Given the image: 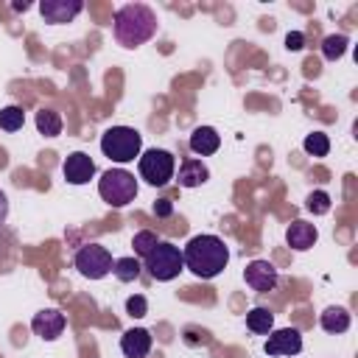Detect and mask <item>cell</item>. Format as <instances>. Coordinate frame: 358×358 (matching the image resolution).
I'll list each match as a JSON object with an SVG mask.
<instances>
[{"instance_id": "8", "label": "cell", "mask_w": 358, "mask_h": 358, "mask_svg": "<svg viewBox=\"0 0 358 358\" xmlns=\"http://www.w3.org/2000/svg\"><path fill=\"white\" fill-rule=\"evenodd\" d=\"M243 280H246V285L252 288V291H260V294H266V291H271L274 285H277V268L268 263V260H252L246 268H243Z\"/></svg>"}, {"instance_id": "28", "label": "cell", "mask_w": 358, "mask_h": 358, "mask_svg": "<svg viewBox=\"0 0 358 358\" xmlns=\"http://www.w3.org/2000/svg\"><path fill=\"white\" fill-rule=\"evenodd\" d=\"M302 42H305V36H302L299 31H291V34L285 36V48H288V50H302Z\"/></svg>"}, {"instance_id": "13", "label": "cell", "mask_w": 358, "mask_h": 358, "mask_svg": "<svg viewBox=\"0 0 358 358\" xmlns=\"http://www.w3.org/2000/svg\"><path fill=\"white\" fill-rule=\"evenodd\" d=\"M120 350L126 358H145L148 350H151V333L143 330V327H131L123 333L120 338Z\"/></svg>"}, {"instance_id": "11", "label": "cell", "mask_w": 358, "mask_h": 358, "mask_svg": "<svg viewBox=\"0 0 358 358\" xmlns=\"http://www.w3.org/2000/svg\"><path fill=\"white\" fill-rule=\"evenodd\" d=\"M31 327H34V333H36L39 338L53 341V338H59L62 330H64V313L56 310V308H45V310H39V313L34 316Z\"/></svg>"}, {"instance_id": "19", "label": "cell", "mask_w": 358, "mask_h": 358, "mask_svg": "<svg viewBox=\"0 0 358 358\" xmlns=\"http://www.w3.org/2000/svg\"><path fill=\"white\" fill-rule=\"evenodd\" d=\"M36 129H39V134H45V137L62 134V117H59V112H53V109H39V112H36Z\"/></svg>"}, {"instance_id": "4", "label": "cell", "mask_w": 358, "mask_h": 358, "mask_svg": "<svg viewBox=\"0 0 358 358\" xmlns=\"http://www.w3.org/2000/svg\"><path fill=\"white\" fill-rule=\"evenodd\" d=\"M98 193H101V199H103L106 204H112V207H126V204L134 201V196H137V179H134L129 171H123V168H109V171L101 176V182H98Z\"/></svg>"}, {"instance_id": "15", "label": "cell", "mask_w": 358, "mask_h": 358, "mask_svg": "<svg viewBox=\"0 0 358 358\" xmlns=\"http://www.w3.org/2000/svg\"><path fill=\"white\" fill-rule=\"evenodd\" d=\"M218 145H221V137H218V131H215L213 126H199V129H193V134H190V151H193V154L210 157V154L218 151Z\"/></svg>"}, {"instance_id": "17", "label": "cell", "mask_w": 358, "mask_h": 358, "mask_svg": "<svg viewBox=\"0 0 358 358\" xmlns=\"http://www.w3.org/2000/svg\"><path fill=\"white\" fill-rule=\"evenodd\" d=\"M246 327H249L252 333L266 336V333H271V327H274V313H271L268 308H252V310L246 313Z\"/></svg>"}, {"instance_id": "21", "label": "cell", "mask_w": 358, "mask_h": 358, "mask_svg": "<svg viewBox=\"0 0 358 358\" xmlns=\"http://www.w3.org/2000/svg\"><path fill=\"white\" fill-rule=\"evenodd\" d=\"M344 50H347V36H344V34H330V36L322 42V53H324V59H330V62L341 59Z\"/></svg>"}, {"instance_id": "3", "label": "cell", "mask_w": 358, "mask_h": 358, "mask_svg": "<svg viewBox=\"0 0 358 358\" xmlns=\"http://www.w3.org/2000/svg\"><path fill=\"white\" fill-rule=\"evenodd\" d=\"M140 148H143V137L131 126H112L101 137V151L112 162H131L134 157H140Z\"/></svg>"}, {"instance_id": "23", "label": "cell", "mask_w": 358, "mask_h": 358, "mask_svg": "<svg viewBox=\"0 0 358 358\" xmlns=\"http://www.w3.org/2000/svg\"><path fill=\"white\" fill-rule=\"evenodd\" d=\"M305 151L313 154V157H324V154L330 151V140H327V134H322V131L308 134V137H305Z\"/></svg>"}, {"instance_id": "9", "label": "cell", "mask_w": 358, "mask_h": 358, "mask_svg": "<svg viewBox=\"0 0 358 358\" xmlns=\"http://www.w3.org/2000/svg\"><path fill=\"white\" fill-rule=\"evenodd\" d=\"M62 173L70 185H87L95 176V162L90 159V154L73 151V154H67V159L62 165Z\"/></svg>"}, {"instance_id": "18", "label": "cell", "mask_w": 358, "mask_h": 358, "mask_svg": "<svg viewBox=\"0 0 358 358\" xmlns=\"http://www.w3.org/2000/svg\"><path fill=\"white\" fill-rule=\"evenodd\" d=\"M322 327L327 330V333H344L347 327H350V313L344 310V308H327L324 313H322Z\"/></svg>"}, {"instance_id": "25", "label": "cell", "mask_w": 358, "mask_h": 358, "mask_svg": "<svg viewBox=\"0 0 358 358\" xmlns=\"http://www.w3.org/2000/svg\"><path fill=\"white\" fill-rule=\"evenodd\" d=\"M308 210H310L313 215H324V213L330 210V196H327L324 190H313V193L308 196Z\"/></svg>"}, {"instance_id": "10", "label": "cell", "mask_w": 358, "mask_h": 358, "mask_svg": "<svg viewBox=\"0 0 358 358\" xmlns=\"http://www.w3.org/2000/svg\"><path fill=\"white\" fill-rule=\"evenodd\" d=\"M299 350H302V336L296 327H280L268 333V341H266L268 355H296Z\"/></svg>"}, {"instance_id": "30", "label": "cell", "mask_w": 358, "mask_h": 358, "mask_svg": "<svg viewBox=\"0 0 358 358\" xmlns=\"http://www.w3.org/2000/svg\"><path fill=\"white\" fill-rule=\"evenodd\" d=\"M11 8H14V11H25V8H28V3H11Z\"/></svg>"}, {"instance_id": "26", "label": "cell", "mask_w": 358, "mask_h": 358, "mask_svg": "<svg viewBox=\"0 0 358 358\" xmlns=\"http://www.w3.org/2000/svg\"><path fill=\"white\" fill-rule=\"evenodd\" d=\"M145 310H148V302H145V296H129L126 299V313L129 316H134V319H140V316H145Z\"/></svg>"}, {"instance_id": "22", "label": "cell", "mask_w": 358, "mask_h": 358, "mask_svg": "<svg viewBox=\"0 0 358 358\" xmlns=\"http://www.w3.org/2000/svg\"><path fill=\"white\" fill-rule=\"evenodd\" d=\"M22 123H25V112L20 106L0 109V129L3 131H17V129H22Z\"/></svg>"}, {"instance_id": "16", "label": "cell", "mask_w": 358, "mask_h": 358, "mask_svg": "<svg viewBox=\"0 0 358 358\" xmlns=\"http://www.w3.org/2000/svg\"><path fill=\"white\" fill-rule=\"evenodd\" d=\"M207 176H210V171H207V165L201 159H185L179 165V176L176 179H179L182 187H199V185L207 182Z\"/></svg>"}, {"instance_id": "24", "label": "cell", "mask_w": 358, "mask_h": 358, "mask_svg": "<svg viewBox=\"0 0 358 358\" xmlns=\"http://www.w3.org/2000/svg\"><path fill=\"white\" fill-rule=\"evenodd\" d=\"M157 243H159V241H157V235H154V232H148V229H143V232H137V235L131 238L134 255H140V257H148V252H151Z\"/></svg>"}, {"instance_id": "2", "label": "cell", "mask_w": 358, "mask_h": 358, "mask_svg": "<svg viewBox=\"0 0 358 358\" xmlns=\"http://www.w3.org/2000/svg\"><path fill=\"white\" fill-rule=\"evenodd\" d=\"M157 34V14L143 3H129L115 14V39L123 48H140Z\"/></svg>"}, {"instance_id": "7", "label": "cell", "mask_w": 358, "mask_h": 358, "mask_svg": "<svg viewBox=\"0 0 358 358\" xmlns=\"http://www.w3.org/2000/svg\"><path fill=\"white\" fill-rule=\"evenodd\" d=\"M112 266H115V260H112L109 249L101 246V243H87V246H81V249L76 252V268H78L84 277H90V280L106 277V274L112 271Z\"/></svg>"}, {"instance_id": "5", "label": "cell", "mask_w": 358, "mask_h": 358, "mask_svg": "<svg viewBox=\"0 0 358 358\" xmlns=\"http://www.w3.org/2000/svg\"><path fill=\"white\" fill-rule=\"evenodd\" d=\"M145 268H148V274L154 277V280H173L182 268H185V257H182V252H179V246H173V243H168V241H159L151 252H148V257H145Z\"/></svg>"}, {"instance_id": "1", "label": "cell", "mask_w": 358, "mask_h": 358, "mask_svg": "<svg viewBox=\"0 0 358 358\" xmlns=\"http://www.w3.org/2000/svg\"><path fill=\"white\" fill-rule=\"evenodd\" d=\"M182 257H185V266H187L196 277L210 280V277H215V274H221V271L227 268V263H229V249H227V243H224L218 235H196V238H190V243L185 246Z\"/></svg>"}, {"instance_id": "14", "label": "cell", "mask_w": 358, "mask_h": 358, "mask_svg": "<svg viewBox=\"0 0 358 358\" xmlns=\"http://www.w3.org/2000/svg\"><path fill=\"white\" fill-rule=\"evenodd\" d=\"M316 238H319V232H316V227L308 224V221H294V224L285 229V241H288V246L296 249V252L310 249V246L316 243Z\"/></svg>"}, {"instance_id": "20", "label": "cell", "mask_w": 358, "mask_h": 358, "mask_svg": "<svg viewBox=\"0 0 358 358\" xmlns=\"http://www.w3.org/2000/svg\"><path fill=\"white\" fill-rule=\"evenodd\" d=\"M112 271H115V277L120 282H131V280L140 277V260L137 257H117L115 266H112Z\"/></svg>"}, {"instance_id": "6", "label": "cell", "mask_w": 358, "mask_h": 358, "mask_svg": "<svg viewBox=\"0 0 358 358\" xmlns=\"http://www.w3.org/2000/svg\"><path fill=\"white\" fill-rule=\"evenodd\" d=\"M140 176L154 187L168 185L173 179V154L162 148H151L140 154Z\"/></svg>"}, {"instance_id": "29", "label": "cell", "mask_w": 358, "mask_h": 358, "mask_svg": "<svg viewBox=\"0 0 358 358\" xmlns=\"http://www.w3.org/2000/svg\"><path fill=\"white\" fill-rule=\"evenodd\" d=\"M6 215H8V199H6V193L0 190V224L6 221Z\"/></svg>"}, {"instance_id": "12", "label": "cell", "mask_w": 358, "mask_h": 358, "mask_svg": "<svg viewBox=\"0 0 358 358\" xmlns=\"http://www.w3.org/2000/svg\"><path fill=\"white\" fill-rule=\"evenodd\" d=\"M81 8H84V3H81V0H45V3L39 6V11H42L45 22H50V25L70 22Z\"/></svg>"}, {"instance_id": "27", "label": "cell", "mask_w": 358, "mask_h": 358, "mask_svg": "<svg viewBox=\"0 0 358 358\" xmlns=\"http://www.w3.org/2000/svg\"><path fill=\"white\" fill-rule=\"evenodd\" d=\"M171 213H173V201H171V199H159V201H154V215L168 218Z\"/></svg>"}]
</instances>
